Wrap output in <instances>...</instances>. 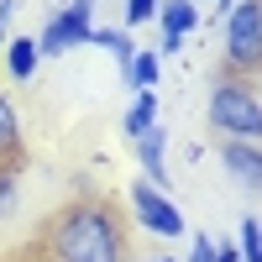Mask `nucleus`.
I'll return each instance as SVG.
<instances>
[{
  "instance_id": "1",
  "label": "nucleus",
  "mask_w": 262,
  "mask_h": 262,
  "mask_svg": "<svg viewBox=\"0 0 262 262\" xmlns=\"http://www.w3.org/2000/svg\"><path fill=\"white\" fill-rule=\"evenodd\" d=\"M126 242V215L100 194L69 200L42 231V247L53 262H131Z\"/></svg>"
},
{
  "instance_id": "2",
  "label": "nucleus",
  "mask_w": 262,
  "mask_h": 262,
  "mask_svg": "<svg viewBox=\"0 0 262 262\" xmlns=\"http://www.w3.org/2000/svg\"><path fill=\"white\" fill-rule=\"evenodd\" d=\"M205 121L221 142H262V100L247 79H221L210 84Z\"/></svg>"
},
{
  "instance_id": "3",
  "label": "nucleus",
  "mask_w": 262,
  "mask_h": 262,
  "mask_svg": "<svg viewBox=\"0 0 262 262\" xmlns=\"http://www.w3.org/2000/svg\"><path fill=\"white\" fill-rule=\"evenodd\" d=\"M221 53L231 79L262 74V0H231V11L221 16Z\"/></svg>"
},
{
  "instance_id": "4",
  "label": "nucleus",
  "mask_w": 262,
  "mask_h": 262,
  "mask_svg": "<svg viewBox=\"0 0 262 262\" xmlns=\"http://www.w3.org/2000/svg\"><path fill=\"white\" fill-rule=\"evenodd\" d=\"M95 37V0H63V6L48 16V27L37 32L42 58H69L79 48H90Z\"/></svg>"
},
{
  "instance_id": "5",
  "label": "nucleus",
  "mask_w": 262,
  "mask_h": 262,
  "mask_svg": "<svg viewBox=\"0 0 262 262\" xmlns=\"http://www.w3.org/2000/svg\"><path fill=\"white\" fill-rule=\"evenodd\" d=\"M126 205H131V221H137L142 231H152V236H163V242H173V236H184V231H189L184 210L173 205V194L152 189L147 179H137V184L126 189Z\"/></svg>"
},
{
  "instance_id": "6",
  "label": "nucleus",
  "mask_w": 262,
  "mask_h": 262,
  "mask_svg": "<svg viewBox=\"0 0 262 262\" xmlns=\"http://www.w3.org/2000/svg\"><path fill=\"white\" fill-rule=\"evenodd\" d=\"M152 21H158V53L168 58V53H179L184 42L200 32V21H205V16H200V6H194V0H163Z\"/></svg>"
},
{
  "instance_id": "7",
  "label": "nucleus",
  "mask_w": 262,
  "mask_h": 262,
  "mask_svg": "<svg viewBox=\"0 0 262 262\" xmlns=\"http://www.w3.org/2000/svg\"><path fill=\"white\" fill-rule=\"evenodd\" d=\"M221 168L247 194H262V142H221Z\"/></svg>"
},
{
  "instance_id": "8",
  "label": "nucleus",
  "mask_w": 262,
  "mask_h": 262,
  "mask_svg": "<svg viewBox=\"0 0 262 262\" xmlns=\"http://www.w3.org/2000/svg\"><path fill=\"white\" fill-rule=\"evenodd\" d=\"M131 147H137V163H142V179H147L152 189H163V194H173V179H168V131H163V126H152L147 137H137Z\"/></svg>"
},
{
  "instance_id": "9",
  "label": "nucleus",
  "mask_w": 262,
  "mask_h": 262,
  "mask_svg": "<svg viewBox=\"0 0 262 262\" xmlns=\"http://www.w3.org/2000/svg\"><path fill=\"white\" fill-rule=\"evenodd\" d=\"M158 111H163L158 90H142V95H131V105L121 111V131H126L131 142H137V137H147L152 126H163V121H158Z\"/></svg>"
},
{
  "instance_id": "10",
  "label": "nucleus",
  "mask_w": 262,
  "mask_h": 262,
  "mask_svg": "<svg viewBox=\"0 0 262 262\" xmlns=\"http://www.w3.org/2000/svg\"><path fill=\"white\" fill-rule=\"evenodd\" d=\"M37 69H42V48H37V37H11L6 42V74L16 79V84H32L37 79Z\"/></svg>"
},
{
  "instance_id": "11",
  "label": "nucleus",
  "mask_w": 262,
  "mask_h": 262,
  "mask_svg": "<svg viewBox=\"0 0 262 262\" xmlns=\"http://www.w3.org/2000/svg\"><path fill=\"white\" fill-rule=\"evenodd\" d=\"M121 79L131 84V95L158 90V79H163V53H158V48H137V53H131V63L121 69Z\"/></svg>"
},
{
  "instance_id": "12",
  "label": "nucleus",
  "mask_w": 262,
  "mask_h": 262,
  "mask_svg": "<svg viewBox=\"0 0 262 262\" xmlns=\"http://www.w3.org/2000/svg\"><path fill=\"white\" fill-rule=\"evenodd\" d=\"M27 152H21V116H16V105L11 95L0 90V163H21Z\"/></svg>"
},
{
  "instance_id": "13",
  "label": "nucleus",
  "mask_w": 262,
  "mask_h": 262,
  "mask_svg": "<svg viewBox=\"0 0 262 262\" xmlns=\"http://www.w3.org/2000/svg\"><path fill=\"white\" fill-rule=\"evenodd\" d=\"M90 48H105L121 69L131 63V53H137V42H131V32L126 27H95V37H90Z\"/></svg>"
},
{
  "instance_id": "14",
  "label": "nucleus",
  "mask_w": 262,
  "mask_h": 262,
  "mask_svg": "<svg viewBox=\"0 0 262 262\" xmlns=\"http://www.w3.org/2000/svg\"><path fill=\"white\" fill-rule=\"evenodd\" d=\"M242 236H236V252H242V262H262V221L257 215H242V226H236Z\"/></svg>"
},
{
  "instance_id": "15",
  "label": "nucleus",
  "mask_w": 262,
  "mask_h": 262,
  "mask_svg": "<svg viewBox=\"0 0 262 262\" xmlns=\"http://www.w3.org/2000/svg\"><path fill=\"white\" fill-rule=\"evenodd\" d=\"M16 194H21V163H0V221L16 210Z\"/></svg>"
},
{
  "instance_id": "16",
  "label": "nucleus",
  "mask_w": 262,
  "mask_h": 262,
  "mask_svg": "<svg viewBox=\"0 0 262 262\" xmlns=\"http://www.w3.org/2000/svg\"><path fill=\"white\" fill-rule=\"evenodd\" d=\"M215 247L221 242H215L210 231H194L189 236V257H179V262H215Z\"/></svg>"
},
{
  "instance_id": "17",
  "label": "nucleus",
  "mask_w": 262,
  "mask_h": 262,
  "mask_svg": "<svg viewBox=\"0 0 262 262\" xmlns=\"http://www.w3.org/2000/svg\"><path fill=\"white\" fill-rule=\"evenodd\" d=\"M158 6H163V0H126V32L131 27H147V21L158 16Z\"/></svg>"
},
{
  "instance_id": "18",
  "label": "nucleus",
  "mask_w": 262,
  "mask_h": 262,
  "mask_svg": "<svg viewBox=\"0 0 262 262\" xmlns=\"http://www.w3.org/2000/svg\"><path fill=\"white\" fill-rule=\"evenodd\" d=\"M215 262H242V252L236 247H215Z\"/></svg>"
},
{
  "instance_id": "19",
  "label": "nucleus",
  "mask_w": 262,
  "mask_h": 262,
  "mask_svg": "<svg viewBox=\"0 0 262 262\" xmlns=\"http://www.w3.org/2000/svg\"><path fill=\"white\" fill-rule=\"evenodd\" d=\"M11 16H16V0H0V21L11 27Z\"/></svg>"
},
{
  "instance_id": "20",
  "label": "nucleus",
  "mask_w": 262,
  "mask_h": 262,
  "mask_svg": "<svg viewBox=\"0 0 262 262\" xmlns=\"http://www.w3.org/2000/svg\"><path fill=\"white\" fill-rule=\"evenodd\" d=\"M6 42H11V32H6V21H0V53H6Z\"/></svg>"
},
{
  "instance_id": "21",
  "label": "nucleus",
  "mask_w": 262,
  "mask_h": 262,
  "mask_svg": "<svg viewBox=\"0 0 262 262\" xmlns=\"http://www.w3.org/2000/svg\"><path fill=\"white\" fill-rule=\"evenodd\" d=\"M152 262H179V257H152Z\"/></svg>"
},
{
  "instance_id": "22",
  "label": "nucleus",
  "mask_w": 262,
  "mask_h": 262,
  "mask_svg": "<svg viewBox=\"0 0 262 262\" xmlns=\"http://www.w3.org/2000/svg\"><path fill=\"white\" fill-rule=\"evenodd\" d=\"M194 6H215V0H194Z\"/></svg>"
}]
</instances>
